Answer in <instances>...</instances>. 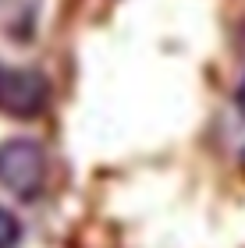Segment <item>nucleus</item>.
Instances as JSON below:
<instances>
[{
	"instance_id": "5",
	"label": "nucleus",
	"mask_w": 245,
	"mask_h": 248,
	"mask_svg": "<svg viewBox=\"0 0 245 248\" xmlns=\"http://www.w3.org/2000/svg\"><path fill=\"white\" fill-rule=\"evenodd\" d=\"M242 163H245V149H242Z\"/></svg>"
},
{
	"instance_id": "1",
	"label": "nucleus",
	"mask_w": 245,
	"mask_h": 248,
	"mask_svg": "<svg viewBox=\"0 0 245 248\" xmlns=\"http://www.w3.org/2000/svg\"><path fill=\"white\" fill-rule=\"evenodd\" d=\"M50 181V156L39 139L18 135L0 142V188L18 202H36Z\"/></svg>"
},
{
	"instance_id": "2",
	"label": "nucleus",
	"mask_w": 245,
	"mask_h": 248,
	"mask_svg": "<svg viewBox=\"0 0 245 248\" xmlns=\"http://www.w3.org/2000/svg\"><path fill=\"white\" fill-rule=\"evenodd\" d=\"M53 99V85L39 67L0 64V114L15 121H36L47 114Z\"/></svg>"
},
{
	"instance_id": "3",
	"label": "nucleus",
	"mask_w": 245,
	"mask_h": 248,
	"mask_svg": "<svg viewBox=\"0 0 245 248\" xmlns=\"http://www.w3.org/2000/svg\"><path fill=\"white\" fill-rule=\"evenodd\" d=\"M21 220L7 206H0V248H18L21 245Z\"/></svg>"
},
{
	"instance_id": "4",
	"label": "nucleus",
	"mask_w": 245,
	"mask_h": 248,
	"mask_svg": "<svg viewBox=\"0 0 245 248\" xmlns=\"http://www.w3.org/2000/svg\"><path fill=\"white\" fill-rule=\"evenodd\" d=\"M235 107H238V114L245 117V78H242L238 89H235Z\"/></svg>"
}]
</instances>
